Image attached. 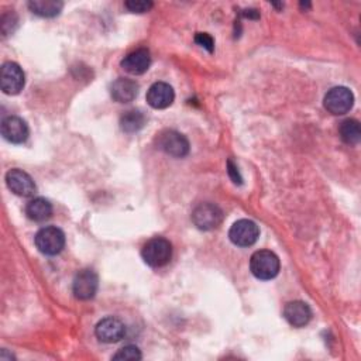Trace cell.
I'll use <instances>...</instances> for the list:
<instances>
[{
    "mask_svg": "<svg viewBox=\"0 0 361 361\" xmlns=\"http://www.w3.org/2000/svg\"><path fill=\"white\" fill-rule=\"evenodd\" d=\"M143 260L153 268L167 266L172 259V246L164 237H154L144 245L142 250Z\"/></svg>",
    "mask_w": 361,
    "mask_h": 361,
    "instance_id": "1",
    "label": "cell"
},
{
    "mask_svg": "<svg viewBox=\"0 0 361 361\" xmlns=\"http://www.w3.org/2000/svg\"><path fill=\"white\" fill-rule=\"evenodd\" d=\"M250 270L253 275L259 280H273L280 273V259L275 253L270 250L256 252L250 260Z\"/></svg>",
    "mask_w": 361,
    "mask_h": 361,
    "instance_id": "2",
    "label": "cell"
},
{
    "mask_svg": "<svg viewBox=\"0 0 361 361\" xmlns=\"http://www.w3.org/2000/svg\"><path fill=\"white\" fill-rule=\"evenodd\" d=\"M34 242L40 253L46 256H57L65 247V234L61 229L48 226L39 230Z\"/></svg>",
    "mask_w": 361,
    "mask_h": 361,
    "instance_id": "3",
    "label": "cell"
},
{
    "mask_svg": "<svg viewBox=\"0 0 361 361\" xmlns=\"http://www.w3.org/2000/svg\"><path fill=\"white\" fill-rule=\"evenodd\" d=\"M260 236L259 226L249 219L237 220L229 231V237L231 243L238 247H250L253 246Z\"/></svg>",
    "mask_w": 361,
    "mask_h": 361,
    "instance_id": "4",
    "label": "cell"
},
{
    "mask_svg": "<svg viewBox=\"0 0 361 361\" xmlns=\"http://www.w3.org/2000/svg\"><path fill=\"white\" fill-rule=\"evenodd\" d=\"M354 104V95L348 88L336 86L330 89L325 96V107L334 116L346 114Z\"/></svg>",
    "mask_w": 361,
    "mask_h": 361,
    "instance_id": "5",
    "label": "cell"
},
{
    "mask_svg": "<svg viewBox=\"0 0 361 361\" xmlns=\"http://www.w3.org/2000/svg\"><path fill=\"white\" fill-rule=\"evenodd\" d=\"M192 222L199 230H213L223 222V212L214 203H200L192 212Z\"/></svg>",
    "mask_w": 361,
    "mask_h": 361,
    "instance_id": "6",
    "label": "cell"
},
{
    "mask_svg": "<svg viewBox=\"0 0 361 361\" xmlns=\"http://www.w3.org/2000/svg\"><path fill=\"white\" fill-rule=\"evenodd\" d=\"M26 75L16 62H6L0 71V86L6 95H18L23 90Z\"/></svg>",
    "mask_w": 361,
    "mask_h": 361,
    "instance_id": "7",
    "label": "cell"
},
{
    "mask_svg": "<svg viewBox=\"0 0 361 361\" xmlns=\"http://www.w3.org/2000/svg\"><path fill=\"white\" fill-rule=\"evenodd\" d=\"M158 147L168 156L182 158L189 153V142L175 130H165L158 136Z\"/></svg>",
    "mask_w": 361,
    "mask_h": 361,
    "instance_id": "8",
    "label": "cell"
},
{
    "mask_svg": "<svg viewBox=\"0 0 361 361\" xmlns=\"http://www.w3.org/2000/svg\"><path fill=\"white\" fill-rule=\"evenodd\" d=\"M99 288V278L93 270H82L75 275L72 292L79 301L92 299Z\"/></svg>",
    "mask_w": 361,
    "mask_h": 361,
    "instance_id": "9",
    "label": "cell"
},
{
    "mask_svg": "<svg viewBox=\"0 0 361 361\" xmlns=\"http://www.w3.org/2000/svg\"><path fill=\"white\" fill-rule=\"evenodd\" d=\"M95 334L103 343H117L125 337L126 326L120 319L109 316L96 325Z\"/></svg>",
    "mask_w": 361,
    "mask_h": 361,
    "instance_id": "10",
    "label": "cell"
},
{
    "mask_svg": "<svg viewBox=\"0 0 361 361\" xmlns=\"http://www.w3.org/2000/svg\"><path fill=\"white\" fill-rule=\"evenodd\" d=\"M6 184L9 189L18 196L29 198L36 193V184L33 178L23 170H19V168L11 170L6 174Z\"/></svg>",
    "mask_w": 361,
    "mask_h": 361,
    "instance_id": "11",
    "label": "cell"
},
{
    "mask_svg": "<svg viewBox=\"0 0 361 361\" xmlns=\"http://www.w3.org/2000/svg\"><path fill=\"white\" fill-rule=\"evenodd\" d=\"M2 136L13 144H23L29 139V126L22 117L9 116L2 122Z\"/></svg>",
    "mask_w": 361,
    "mask_h": 361,
    "instance_id": "12",
    "label": "cell"
},
{
    "mask_svg": "<svg viewBox=\"0 0 361 361\" xmlns=\"http://www.w3.org/2000/svg\"><path fill=\"white\" fill-rule=\"evenodd\" d=\"M175 92L171 85L165 82H157L151 85L147 92V102L153 109H167L172 104Z\"/></svg>",
    "mask_w": 361,
    "mask_h": 361,
    "instance_id": "13",
    "label": "cell"
},
{
    "mask_svg": "<svg viewBox=\"0 0 361 361\" xmlns=\"http://www.w3.org/2000/svg\"><path fill=\"white\" fill-rule=\"evenodd\" d=\"M151 65V55L147 48H139L130 54H128L123 61L122 67L126 72L132 75H143Z\"/></svg>",
    "mask_w": 361,
    "mask_h": 361,
    "instance_id": "14",
    "label": "cell"
},
{
    "mask_svg": "<svg viewBox=\"0 0 361 361\" xmlns=\"http://www.w3.org/2000/svg\"><path fill=\"white\" fill-rule=\"evenodd\" d=\"M284 318L294 327H304L312 319V311L308 304L302 301H292L284 308Z\"/></svg>",
    "mask_w": 361,
    "mask_h": 361,
    "instance_id": "15",
    "label": "cell"
},
{
    "mask_svg": "<svg viewBox=\"0 0 361 361\" xmlns=\"http://www.w3.org/2000/svg\"><path fill=\"white\" fill-rule=\"evenodd\" d=\"M110 93L118 103H130L139 95V83L129 78H118L111 83Z\"/></svg>",
    "mask_w": 361,
    "mask_h": 361,
    "instance_id": "16",
    "label": "cell"
},
{
    "mask_svg": "<svg viewBox=\"0 0 361 361\" xmlns=\"http://www.w3.org/2000/svg\"><path fill=\"white\" fill-rule=\"evenodd\" d=\"M26 214L34 222H46L53 216V205L44 198H36L27 203Z\"/></svg>",
    "mask_w": 361,
    "mask_h": 361,
    "instance_id": "17",
    "label": "cell"
},
{
    "mask_svg": "<svg viewBox=\"0 0 361 361\" xmlns=\"http://www.w3.org/2000/svg\"><path fill=\"white\" fill-rule=\"evenodd\" d=\"M64 8L62 2L57 0H32L29 2V9L41 18H55L61 13Z\"/></svg>",
    "mask_w": 361,
    "mask_h": 361,
    "instance_id": "18",
    "label": "cell"
},
{
    "mask_svg": "<svg viewBox=\"0 0 361 361\" xmlns=\"http://www.w3.org/2000/svg\"><path fill=\"white\" fill-rule=\"evenodd\" d=\"M146 125V116L140 110H129L120 117V129L125 133H137Z\"/></svg>",
    "mask_w": 361,
    "mask_h": 361,
    "instance_id": "19",
    "label": "cell"
},
{
    "mask_svg": "<svg viewBox=\"0 0 361 361\" xmlns=\"http://www.w3.org/2000/svg\"><path fill=\"white\" fill-rule=\"evenodd\" d=\"M340 139L348 146H357L361 140L360 123L354 118H347L339 128Z\"/></svg>",
    "mask_w": 361,
    "mask_h": 361,
    "instance_id": "20",
    "label": "cell"
},
{
    "mask_svg": "<svg viewBox=\"0 0 361 361\" xmlns=\"http://www.w3.org/2000/svg\"><path fill=\"white\" fill-rule=\"evenodd\" d=\"M113 360H122V361H137L142 360V351L136 346H125L120 348L114 355Z\"/></svg>",
    "mask_w": 361,
    "mask_h": 361,
    "instance_id": "21",
    "label": "cell"
},
{
    "mask_svg": "<svg viewBox=\"0 0 361 361\" xmlns=\"http://www.w3.org/2000/svg\"><path fill=\"white\" fill-rule=\"evenodd\" d=\"M126 8L133 13H146L153 8V2H146V0H130V2H126Z\"/></svg>",
    "mask_w": 361,
    "mask_h": 361,
    "instance_id": "22",
    "label": "cell"
},
{
    "mask_svg": "<svg viewBox=\"0 0 361 361\" xmlns=\"http://www.w3.org/2000/svg\"><path fill=\"white\" fill-rule=\"evenodd\" d=\"M195 43H196L198 46H200L202 48L207 50L209 53H213V50H214V41H213V39H212L209 34H206V33H198V34L195 36Z\"/></svg>",
    "mask_w": 361,
    "mask_h": 361,
    "instance_id": "23",
    "label": "cell"
},
{
    "mask_svg": "<svg viewBox=\"0 0 361 361\" xmlns=\"http://www.w3.org/2000/svg\"><path fill=\"white\" fill-rule=\"evenodd\" d=\"M227 172H229L231 181H233L236 185H242L243 178H242V175H240L238 168H237V167L233 164V161H230V160H229V163H227Z\"/></svg>",
    "mask_w": 361,
    "mask_h": 361,
    "instance_id": "24",
    "label": "cell"
}]
</instances>
